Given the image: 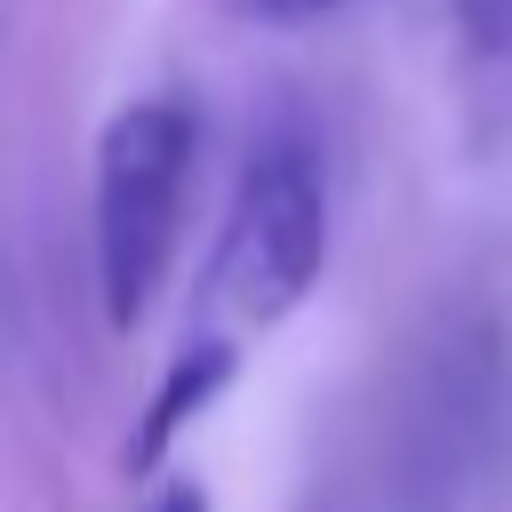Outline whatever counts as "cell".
Returning a JSON list of instances; mask_svg holds the SVG:
<instances>
[{
    "mask_svg": "<svg viewBox=\"0 0 512 512\" xmlns=\"http://www.w3.org/2000/svg\"><path fill=\"white\" fill-rule=\"evenodd\" d=\"M192 144L200 120L184 96H136L104 120L96 136V176H88V256H96V304L128 336L176 264L184 240V184H192Z\"/></svg>",
    "mask_w": 512,
    "mask_h": 512,
    "instance_id": "1",
    "label": "cell"
},
{
    "mask_svg": "<svg viewBox=\"0 0 512 512\" xmlns=\"http://www.w3.org/2000/svg\"><path fill=\"white\" fill-rule=\"evenodd\" d=\"M232 376V344L224 336H200V344H184L176 352V368H168V384L152 392V408H144V432H136V448H128V464L136 472H152L160 456H168V440L216 400V384Z\"/></svg>",
    "mask_w": 512,
    "mask_h": 512,
    "instance_id": "3",
    "label": "cell"
},
{
    "mask_svg": "<svg viewBox=\"0 0 512 512\" xmlns=\"http://www.w3.org/2000/svg\"><path fill=\"white\" fill-rule=\"evenodd\" d=\"M448 16H456L464 40H480V48H504V40H512V0H448Z\"/></svg>",
    "mask_w": 512,
    "mask_h": 512,
    "instance_id": "4",
    "label": "cell"
},
{
    "mask_svg": "<svg viewBox=\"0 0 512 512\" xmlns=\"http://www.w3.org/2000/svg\"><path fill=\"white\" fill-rule=\"evenodd\" d=\"M136 512H208V488L176 472V480H160V488H152V496H144Z\"/></svg>",
    "mask_w": 512,
    "mask_h": 512,
    "instance_id": "6",
    "label": "cell"
},
{
    "mask_svg": "<svg viewBox=\"0 0 512 512\" xmlns=\"http://www.w3.org/2000/svg\"><path fill=\"white\" fill-rule=\"evenodd\" d=\"M328 272V168L304 128H264L240 160L208 288L240 328L288 320Z\"/></svg>",
    "mask_w": 512,
    "mask_h": 512,
    "instance_id": "2",
    "label": "cell"
},
{
    "mask_svg": "<svg viewBox=\"0 0 512 512\" xmlns=\"http://www.w3.org/2000/svg\"><path fill=\"white\" fill-rule=\"evenodd\" d=\"M232 16H248V24H304V16H320V8H336V0H224Z\"/></svg>",
    "mask_w": 512,
    "mask_h": 512,
    "instance_id": "5",
    "label": "cell"
}]
</instances>
